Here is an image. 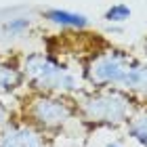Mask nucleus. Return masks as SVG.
I'll list each match as a JSON object with an SVG mask.
<instances>
[{
    "label": "nucleus",
    "mask_w": 147,
    "mask_h": 147,
    "mask_svg": "<svg viewBox=\"0 0 147 147\" xmlns=\"http://www.w3.org/2000/svg\"><path fill=\"white\" fill-rule=\"evenodd\" d=\"M28 92H53V95L78 97L84 90L80 71L74 69L61 55L53 51H32L19 55Z\"/></svg>",
    "instance_id": "nucleus-1"
},
{
    "label": "nucleus",
    "mask_w": 147,
    "mask_h": 147,
    "mask_svg": "<svg viewBox=\"0 0 147 147\" xmlns=\"http://www.w3.org/2000/svg\"><path fill=\"white\" fill-rule=\"evenodd\" d=\"M78 122L88 128H124V124L141 105L128 92L120 88H84L76 97Z\"/></svg>",
    "instance_id": "nucleus-2"
},
{
    "label": "nucleus",
    "mask_w": 147,
    "mask_h": 147,
    "mask_svg": "<svg viewBox=\"0 0 147 147\" xmlns=\"http://www.w3.org/2000/svg\"><path fill=\"white\" fill-rule=\"evenodd\" d=\"M19 118L46 137H55L78 122L76 97L53 92H28L19 105Z\"/></svg>",
    "instance_id": "nucleus-3"
},
{
    "label": "nucleus",
    "mask_w": 147,
    "mask_h": 147,
    "mask_svg": "<svg viewBox=\"0 0 147 147\" xmlns=\"http://www.w3.org/2000/svg\"><path fill=\"white\" fill-rule=\"evenodd\" d=\"M135 53L116 44H99L80 61L84 88H122Z\"/></svg>",
    "instance_id": "nucleus-4"
},
{
    "label": "nucleus",
    "mask_w": 147,
    "mask_h": 147,
    "mask_svg": "<svg viewBox=\"0 0 147 147\" xmlns=\"http://www.w3.org/2000/svg\"><path fill=\"white\" fill-rule=\"evenodd\" d=\"M0 147H51V137L17 116L0 128Z\"/></svg>",
    "instance_id": "nucleus-5"
},
{
    "label": "nucleus",
    "mask_w": 147,
    "mask_h": 147,
    "mask_svg": "<svg viewBox=\"0 0 147 147\" xmlns=\"http://www.w3.org/2000/svg\"><path fill=\"white\" fill-rule=\"evenodd\" d=\"M25 88V78L17 55L0 57V99L13 97Z\"/></svg>",
    "instance_id": "nucleus-6"
},
{
    "label": "nucleus",
    "mask_w": 147,
    "mask_h": 147,
    "mask_svg": "<svg viewBox=\"0 0 147 147\" xmlns=\"http://www.w3.org/2000/svg\"><path fill=\"white\" fill-rule=\"evenodd\" d=\"M42 19L46 23L55 25L61 32H84L90 28V19L84 13L67 11V9H46L42 11Z\"/></svg>",
    "instance_id": "nucleus-7"
},
{
    "label": "nucleus",
    "mask_w": 147,
    "mask_h": 147,
    "mask_svg": "<svg viewBox=\"0 0 147 147\" xmlns=\"http://www.w3.org/2000/svg\"><path fill=\"white\" fill-rule=\"evenodd\" d=\"M120 90L128 92L139 101H147V61L143 57H139V55L132 57L128 74H126Z\"/></svg>",
    "instance_id": "nucleus-8"
},
{
    "label": "nucleus",
    "mask_w": 147,
    "mask_h": 147,
    "mask_svg": "<svg viewBox=\"0 0 147 147\" xmlns=\"http://www.w3.org/2000/svg\"><path fill=\"white\" fill-rule=\"evenodd\" d=\"M124 132L132 143H137L139 147H147V107L143 103L124 124Z\"/></svg>",
    "instance_id": "nucleus-9"
},
{
    "label": "nucleus",
    "mask_w": 147,
    "mask_h": 147,
    "mask_svg": "<svg viewBox=\"0 0 147 147\" xmlns=\"http://www.w3.org/2000/svg\"><path fill=\"white\" fill-rule=\"evenodd\" d=\"M32 28H34V19L30 15H11L0 21V34L6 38H21L30 34Z\"/></svg>",
    "instance_id": "nucleus-10"
},
{
    "label": "nucleus",
    "mask_w": 147,
    "mask_h": 147,
    "mask_svg": "<svg viewBox=\"0 0 147 147\" xmlns=\"http://www.w3.org/2000/svg\"><path fill=\"white\" fill-rule=\"evenodd\" d=\"M130 17H132V9L126 2H116V4L107 6L105 13H103V19L109 25H122V23L128 21Z\"/></svg>",
    "instance_id": "nucleus-11"
},
{
    "label": "nucleus",
    "mask_w": 147,
    "mask_h": 147,
    "mask_svg": "<svg viewBox=\"0 0 147 147\" xmlns=\"http://www.w3.org/2000/svg\"><path fill=\"white\" fill-rule=\"evenodd\" d=\"M13 118H15V116H13V111H11L9 107H6L4 101L0 99V128H2V126H4L6 122H11Z\"/></svg>",
    "instance_id": "nucleus-12"
},
{
    "label": "nucleus",
    "mask_w": 147,
    "mask_h": 147,
    "mask_svg": "<svg viewBox=\"0 0 147 147\" xmlns=\"http://www.w3.org/2000/svg\"><path fill=\"white\" fill-rule=\"evenodd\" d=\"M139 57H143L145 61H147V36L141 40V55H139Z\"/></svg>",
    "instance_id": "nucleus-13"
},
{
    "label": "nucleus",
    "mask_w": 147,
    "mask_h": 147,
    "mask_svg": "<svg viewBox=\"0 0 147 147\" xmlns=\"http://www.w3.org/2000/svg\"><path fill=\"white\" fill-rule=\"evenodd\" d=\"M103 147H124V145L120 143V141H109V143H105Z\"/></svg>",
    "instance_id": "nucleus-14"
}]
</instances>
